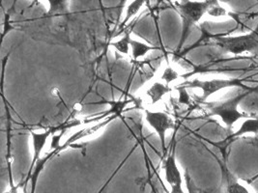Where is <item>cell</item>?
Here are the masks:
<instances>
[{"label":"cell","instance_id":"16","mask_svg":"<svg viewBox=\"0 0 258 193\" xmlns=\"http://www.w3.org/2000/svg\"><path fill=\"white\" fill-rule=\"evenodd\" d=\"M175 88H176V90L179 93V100H178L179 103L182 104V105L189 106L190 105V99H189L188 92H187V89L184 88L181 85H178Z\"/></svg>","mask_w":258,"mask_h":193},{"label":"cell","instance_id":"17","mask_svg":"<svg viewBox=\"0 0 258 193\" xmlns=\"http://www.w3.org/2000/svg\"><path fill=\"white\" fill-rule=\"evenodd\" d=\"M208 14L213 16V17H219V16H224V15H226V12H225V10L223 9L222 7H220L219 4L217 3V4H215L214 6H212L211 8L209 9Z\"/></svg>","mask_w":258,"mask_h":193},{"label":"cell","instance_id":"10","mask_svg":"<svg viewBox=\"0 0 258 193\" xmlns=\"http://www.w3.org/2000/svg\"><path fill=\"white\" fill-rule=\"evenodd\" d=\"M130 47H131L132 56H133L134 60H138L139 58L144 57V56H145L149 51H151V50L160 49V48H158V47L149 46V45H146V44H144V43H141V42L133 40V39L131 40Z\"/></svg>","mask_w":258,"mask_h":193},{"label":"cell","instance_id":"15","mask_svg":"<svg viewBox=\"0 0 258 193\" xmlns=\"http://www.w3.org/2000/svg\"><path fill=\"white\" fill-rule=\"evenodd\" d=\"M179 77V74L176 71H174L170 66H168L165 70H164V73L162 74V79L165 81L166 85H169L170 82L174 81L178 79Z\"/></svg>","mask_w":258,"mask_h":193},{"label":"cell","instance_id":"4","mask_svg":"<svg viewBox=\"0 0 258 193\" xmlns=\"http://www.w3.org/2000/svg\"><path fill=\"white\" fill-rule=\"evenodd\" d=\"M257 33L241 37H223L221 35L210 36L215 40L213 45L218 46L227 52L239 54L243 51H251L258 48Z\"/></svg>","mask_w":258,"mask_h":193},{"label":"cell","instance_id":"9","mask_svg":"<svg viewBox=\"0 0 258 193\" xmlns=\"http://www.w3.org/2000/svg\"><path fill=\"white\" fill-rule=\"evenodd\" d=\"M169 92H171V88L169 87V85H164L161 82H155L148 89L146 94L151 99L153 105H155V104L159 103L163 99V96Z\"/></svg>","mask_w":258,"mask_h":193},{"label":"cell","instance_id":"18","mask_svg":"<svg viewBox=\"0 0 258 193\" xmlns=\"http://www.w3.org/2000/svg\"><path fill=\"white\" fill-rule=\"evenodd\" d=\"M10 186H11L10 193H19V190H18V186H16V185L14 184V182H13L12 181V178L10 179Z\"/></svg>","mask_w":258,"mask_h":193},{"label":"cell","instance_id":"3","mask_svg":"<svg viewBox=\"0 0 258 193\" xmlns=\"http://www.w3.org/2000/svg\"><path fill=\"white\" fill-rule=\"evenodd\" d=\"M186 89H192V88H200L203 92V95L200 98V101L203 104L206 100L212 96L213 94L217 93L218 91L228 88V87H243L246 91L252 90L253 88H249L246 85L243 84V79L240 78H233V79H214L210 81H201L200 79H194L191 81H185L182 84Z\"/></svg>","mask_w":258,"mask_h":193},{"label":"cell","instance_id":"6","mask_svg":"<svg viewBox=\"0 0 258 193\" xmlns=\"http://www.w3.org/2000/svg\"><path fill=\"white\" fill-rule=\"evenodd\" d=\"M165 180L171 187L170 193H184L182 188V176L177 166L174 149L164 161Z\"/></svg>","mask_w":258,"mask_h":193},{"label":"cell","instance_id":"14","mask_svg":"<svg viewBox=\"0 0 258 193\" xmlns=\"http://www.w3.org/2000/svg\"><path fill=\"white\" fill-rule=\"evenodd\" d=\"M48 3L50 5L48 15L66 12V10H67V6H68L67 1H64V0H48Z\"/></svg>","mask_w":258,"mask_h":193},{"label":"cell","instance_id":"12","mask_svg":"<svg viewBox=\"0 0 258 193\" xmlns=\"http://www.w3.org/2000/svg\"><path fill=\"white\" fill-rule=\"evenodd\" d=\"M144 3H145V1H142V0L133 1L128 6L127 12H126V17H125V19L123 20V22L120 24L119 28H123L126 24H128L130 20L141 10V8L144 5Z\"/></svg>","mask_w":258,"mask_h":193},{"label":"cell","instance_id":"2","mask_svg":"<svg viewBox=\"0 0 258 193\" xmlns=\"http://www.w3.org/2000/svg\"><path fill=\"white\" fill-rule=\"evenodd\" d=\"M257 88H253L252 90L246 91L243 94H240L237 96L228 99L224 102H220V103H203L205 107L209 109L210 113H208L209 116H220L223 121V123L227 126L228 130H231L233 124L236 121L243 118V119H249L250 117H253V115H248V114H244L238 111V106L239 104L246 98L248 96L250 93L257 91Z\"/></svg>","mask_w":258,"mask_h":193},{"label":"cell","instance_id":"7","mask_svg":"<svg viewBox=\"0 0 258 193\" xmlns=\"http://www.w3.org/2000/svg\"><path fill=\"white\" fill-rule=\"evenodd\" d=\"M51 133H52L51 129L47 130V131L44 132V133H34V132H31L32 142H33V149H34V155H33V159H32L31 164H30V168L28 170L27 177L25 179V184L29 181L30 176H31L33 170L35 168L36 164L40 160V155H41L45 145L47 143L48 136L51 134Z\"/></svg>","mask_w":258,"mask_h":193},{"label":"cell","instance_id":"8","mask_svg":"<svg viewBox=\"0 0 258 193\" xmlns=\"http://www.w3.org/2000/svg\"><path fill=\"white\" fill-rule=\"evenodd\" d=\"M222 169H223V178L226 183L225 193H249L246 190V187H244L242 184L239 183L236 177L228 169L226 168L225 165L222 164Z\"/></svg>","mask_w":258,"mask_h":193},{"label":"cell","instance_id":"13","mask_svg":"<svg viewBox=\"0 0 258 193\" xmlns=\"http://www.w3.org/2000/svg\"><path fill=\"white\" fill-rule=\"evenodd\" d=\"M132 38L130 36V33H126L125 36L123 37L121 40H119L117 42H113L110 44V46H112L113 48L119 51L122 54H129L130 43H131Z\"/></svg>","mask_w":258,"mask_h":193},{"label":"cell","instance_id":"1","mask_svg":"<svg viewBox=\"0 0 258 193\" xmlns=\"http://www.w3.org/2000/svg\"><path fill=\"white\" fill-rule=\"evenodd\" d=\"M217 1H182L176 2L177 10L179 15L182 18V34L181 40L179 43V46L177 48V51H180V49L183 48L186 40L188 39V35L190 33L191 27L195 24H197L202 16L206 12L209 11V9L215 4H217Z\"/></svg>","mask_w":258,"mask_h":193},{"label":"cell","instance_id":"11","mask_svg":"<svg viewBox=\"0 0 258 193\" xmlns=\"http://www.w3.org/2000/svg\"><path fill=\"white\" fill-rule=\"evenodd\" d=\"M252 133L254 134H258V118L256 119H252V120H246L244 122V124L241 126V128L239 129V131L237 133L231 134L230 136H228L226 138V140L229 139H234L236 137H239L245 133ZM225 140V141H226Z\"/></svg>","mask_w":258,"mask_h":193},{"label":"cell","instance_id":"5","mask_svg":"<svg viewBox=\"0 0 258 193\" xmlns=\"http://www.w3.org/2000/svg\"><path fill=\"white\" fill-rule=\"evenodd\" d=\"M145 120L153 130L158 133L163 150H165V133L175 127L172 120L165 112L145 110Z\"/></svg>","mask_w":258,"mask_h":193}]
</instances>
